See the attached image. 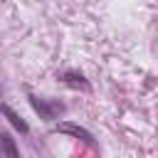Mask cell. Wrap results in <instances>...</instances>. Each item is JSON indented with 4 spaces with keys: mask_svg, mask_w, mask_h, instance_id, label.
Here are the masks:
<instances>
[{
    "mask_svg": "<svg viewBox=\"0 0 158 158\" xmlns=\"http://www.w3.org/2000/svg\"><path fill=\"white\" fill-rule=\"evenodd\" d=\"M27 101H30L32 111H35V114H40V118H42V121H54V118H59V116L67 111V106H64L59 99H42V96L27 94Z\"/></svg>",
    "mask_w": 158,
    "mask_h": 158,
    "instance_id": "6da1fadb",
    "label": "cell"
},
{
    "mask_svg": "<svg viewBox=\"0 0 158 158\" xmlns=\"http://www.w3.org/2000/svg\"><path fill=\"white\" fill-rule=\"evenodd\" d=\"M52 131H54V133H69V136L79 138L81 143H86V146H94V143H96V141H94V136H91L84 126H77V123H72V121H62V123L52 126Z\"/></svg>",
    "mask_w": 158,
    "mask_h": 158,
    "instance_id": "7a4b0ae2",
    "label": "cell"
},
{
    "mask_svg": "<svg viewBox=\"0 0 158 158\" xmlns=\"http://www.w3.org/2000/svg\"><path fill=\"white\" fill-rule=\"evenodd\" d=\"M57 77H59V81H62L64 86H69V89L89 91V81H86V77H84L81 72H77V69H64V72L57 74Z\"/></svg>",
    "mask_w": 158,
    "mask_h": 158,
    "instance_id": "3957f363",
    "label": "cell"
},
{
    "mask_svg": "<svg viewBox=\"0 0 158 158\" xmlns=\"http://www.w3.org/2000/svg\"><path fill=\"white\" fill-rule=\"evenodd\" d=\"M0 114H2V116L10 121V126H12L15 131H20L22 136H27V133H30V126H27V121H25V118H22V116H20V114H17V111L10 106V104L0 101Z\"/></svg>",
    "mask_w": 158,
    "mask_h": 158,
    "instance_id": "277c9868",
    "label": "cell"
},
{
    "mask_svg": "<svg viewBox=\"0 0 158 158\" xmlns=\"http://www.w3.org/2000/svg\"><path fill=\"white\" fill-rule=\"evenodd\" d=\"M0 153H2V158H20L17 143L10 136V131H0Z\"/></svg>",
    "mask_w": 158,
    "mask_h": 158,
    "instance_id": "5b68a950",
    "label": "cell"
},
{
    "mask_svg": "<svg viewBox=\"0 0 158 158\" xmlns=\"http://www.w3.org/2000/svg\"><path fill=\"white\" fill-rule=\"evenodd\" d=\"M0 158H2V153H0Z\"/></svg>",
    "mask_w": 158,
    "mask_h": 158,
    "instance_id": "8992f818",
    "label": "cell"
},
{
    "mask_svg": "<svg viewBox=\"0 0 158 158\" xmlns=\"http://www.w3.org/2000/svg\"><path fill=\"white\" fill-rule=\"evenodd\" d=\"M0 94H2V89H0Z\"/></svg>",
    "mask_w": 158,
    "mask_h": 158,
    "instance_id": "52a82bcc",
    "label": "cell"
}]
</instances>
